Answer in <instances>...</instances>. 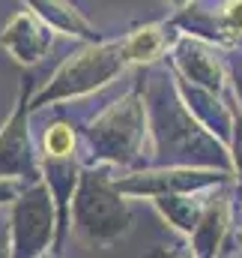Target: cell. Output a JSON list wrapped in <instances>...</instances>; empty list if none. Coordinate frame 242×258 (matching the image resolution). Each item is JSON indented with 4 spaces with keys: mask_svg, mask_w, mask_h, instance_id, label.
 I'll return each instance as SVG.
<instances>
[{
    "mask_svg": "<svg viewBox=\"0 0 242 258\" xmlns=\"http://www.w3.org/2000/svg\"><path fill=\"white\" fill-rule=\"evenodd\" d=\"M54 27L60 30H69V33H81V36H90V24L66 3V0H30Z\"/></svg>",
    "mask_w": 242,
    "mask_h": 258,
    "instance_id": "obj_7",
    "label": "cell"
},
{
    "mask_svg": "<svg viewBox=\"0 0 242 258\" xmlns=\"http://www.w3.org/2000/svg\"><path fill=\"white\" fill-rule=\"evenodd\" d=\"M21 108L9 117V123L0 129V174H24L33 177V162L27 150V114H24V96L18 102Z\"/></svg>",
    "mask_w": 242,
    "mask_h": 258,
    "instance_id": "obj_5",
    "label": "cell"
},
{
    "mask_svg": "<svg viewBox=\"0 0 242 258\" xmlns=\"http://www.w3.org/2000/svg\"><path fill=\"white\" fill-rule=\"evenodd\" d=\"M12 195V186H0V198H9Z\"/></svg>",
    "mask_w": 242,
    "mask_h": 258,
    "instance_id": "obj_11",
    "label": "cell"
},
{
    "mask_svg": "<svg viewBox=\"0 0 242 258\" xmlns=\"http://www.w3.org/2000/svg\"><path fill=\"white\" fill-rule=\"evenodd\" d=\"M45 150L51 156H66L72 150V129L66 126V123H54L45 132Z\"/></svg>",
    "mask_w": 242,
    "mask_h": 258,
    "instance_id": "obj_9",
    "label": "cell"
},
{
    "mask_svg": "<svg viewBox=\"0 0 242 258\" xmlns=\"http://www.w3.org/2000/svg\"><path fill=\"white\" fill-rule=\"evenodd\" d=\"M141 105L138 96H126L123 102H117L99 126H93V141L102 147V156L111 159H129L135 156L138 138H141Z\"/></svg>",
    "mask_w": 242,
    "mask_h": 258,
    "instance_id": "obj_3",
    "label": "cell"
},
{
    "mask_svg": "<svg viewBox=\"0 0 242 258\" xmlns=\"http://www.w3.org/2000/svg\"><path fill=\"white\" fill-rule=\"evenodd\" d=\"M129 207L111 192L108 183L90 177L78 192V231L90 243H111L129 228Z\"/></svg>",
    "mask_w": 242,
    "mask_h": 258,
    "instance_id": "obj_1",
    "label": "cell"
},
{
    "mask_svg": "<svg viewBox=\"0 0 242 258\" xmlns=\"http://www.w3.org/2000/svg\"><path fill=\"white\" fill-rule=\"evenodd\" d=\"M171 258H188V255H171Z\"/></svg>",
    "mask_w": 242,
    "mask_h": 258,
    "instance_id": "obj_12",
    "label": "cell"
},
{
    "mask_svg": "<svg viewBox=\"0 0 242 258\" xmlns=\"http://www.w3.org/2000/svg\"><path fill=\"white\" fill-rule=\"evenodd\" d=\"M0 42L15 54V60L21 63H33L45 54V48L51 45V33H45L30 15H15L9 21V27L0 33Z\"/></svg>",
    "mask_w": 242,
    "mask_h": 258,
    "instance_id": "obj_6",
    "label": "cell"
},
{
    "mask_svg": "<svg viewBox=\"0 0 242 258\" xmlns=\"http://www.w3.org/2000/svg\"><path fill=\"white\" fill-rule=\"evenodd\" d=\"M18 237H15V258H33L45 237L51 234V198L42 186L27 192L15 207Z\"/></svg>",
    "mask_w": 242,
    "mask_h": 258,
    "instance_id": "obj_4",
    "label": "cell"
},
{
    "mask_svg": "<svg viewBox=\"0 0 242 258\" xmlns=\"http://www.w3.org/2000/svg\"><path fill=\"white\" fill-rule=\"evenodd\" d=\"M126 63H129V60H126V54H123V42L81 51V54H75L72 60H66V66L57 72L51 96H60V93H84V90H90V87L108 84Z\"/></svg>",
    "mask_w": 242,
    "mask_h": 258,
    "instance_id": "obj_2",
    "label": "cell"
},
{
    "mask_svg": "<svg viewBox=\"0 0 242 258\" xmlns=\"http://www.w3.org/2000/svg\"><path fill=\"white\" fill-rule=\"evenodd\" d=\"M162 45H165L162 30H159V27H144V30H135V33L123 42V54H126V60H138V63H144V60L159 57Z\"/></svg>",
    "mask_w": 242,
    "mask_h": 258,
    "instance_id": "obj_8",
    "label": "cell"
},
{
    "mask_svg": "<svg viewBox=\"0 0 242 258\" xmlns=\"http://www.w3.org/2000/svg\"><path fill=\"white\" fill-rule=\"evenodd\" d=\"M224 21H227V27L233 33H239L242 30V0H230L224 6Z\"/></svg>",
    "mask_w": 242,
    "mask_h": 258,
    "instance_id": "obj_10",
    "label": "cell"
}]
</instances>
